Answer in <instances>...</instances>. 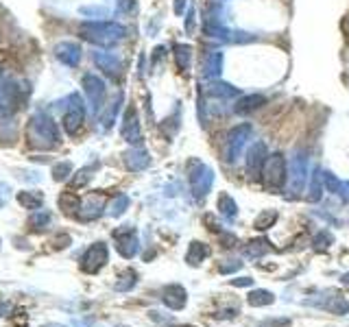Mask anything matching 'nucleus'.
I'll list each match as a JSON object with an SVG mask.
<instances>
[{
    "instance_id": "1",
    "label": "nucleus",
    "mask_w": 349,
    "mask_h": 327,
    "mask_svg": "<svg viewBox=\"0 0 349 327\" xmlns=\"http://www.w3.org/2000/svg\"><path fill=\"white\" fill-rule=\"evenodd\" d=\"M28 135H31V142L38 149H50L59 142V133H57L55 122L44 114H35L31 118V125H28Z\"/></svg>"
},
{
    "instance_id": "2",
    "label": "nucleus",
    "mask_w": 349,
    "mask_h": 327,
    "mask_svg": "<svg viewBox=\"0 0 349 327\" xmlns=\"http://www.w3.org/2000/svg\"><path fill=\"white\" fill-rule=\"evenodd\" d=\"M105 262H107V246L103 242H96L83 253L81 268L85 273H96L100 266H105Z\"/></svg>"
},
{
    "instance_id": "3",
    "label": "nucleus",
    "mask_w": 349,
    "mask_h": 327,
    "mask_svg": "<svg viewBox=\"0 0 349 327\" xmlns=\"http://www.w3.org/2000/svg\"><path fill=\"white\" fill-rule=\"evenodd\" d=\"M55 55H57V59H61L63 63H68V65H77L79 57H81V55H79V46H75V44H70V42L57 44Z\"/></svg>"
},
{
    "instance_id": "4",
    "label": "nucleus",
    "mask_w": 349,
    "mask_h": 327,
    "mask_svg": "<svg viewBox=\"0 0 349 327\" xmlns=\"http://www.w3.org/2000/svg\"><path fill=\"white\" fill-rule=\"evenodd\" d=\"M81 122H83V107L77 103V107H72L70 112L65 114V118H63L65 131H68V133H77L79 127H81Z\"/></svg>"
},
{
    "instance_id": "5",
    "label": "nucleus",
    "mask_w": 349,
    "mask_h": 327,
    "mask_svg": "<svg viewBox=\"0 0 349 327\" xmlns=\"http://www.w3.org/2000/svg\"><path fill=\"white\" fill-rule=\"evenodd\" d=\"M184 297H186V293L179 286H170V288L164 290V301L168 303V305H172V308H181V305H184V301H186Z\"/></svg>"
},
{
    "instance_id": "6",
    "label": "nucleus",
    "mask_w": 349,
    "mask_h": 327,
    "mask_svg": "<svg viewBox=\"0 0 349 327\" xmlns=\"http://www.w3.org/2000/svg\"><path fill=\"white\" fill-rule=\"evenodd\" d=\"M18 203L26 209H40L42 207V194L40 192H20Z\"/></svg>"
},
{
    "instance_id": "7",
    "label": "nucleus",
    "mask_w": 349,
    "mask_h": 327,
    "mask_svg": "<svg viewBox=\"0 0 349 327\" xmlns=\"http://www.w3.org/2000/svg\"><path fill=\"white\" fill-rule=\"evenodd\" d=\"M50 221H53L50 212H46V209H35V214L31 216L28 225H31L33 229H44V227H48V225H50Z\"/></svg>"
},
{
    "instance_id": "8",
    "label": "nucleus",
    "mask_w": 349,
    "mask_h": 327,
    "mask_svg": "<svg viewBox=\"0 0 349 327\" xmlns=\"http://www.w3.org/2000/svg\"><path fill=\"white\" fill-rule=\"evenodd\" d=\"M59 205L65 214H70V212H75V209L79 207V199L77 196H70V194H63L61 199H59Z\"/></svg>"
},
{
    "instance_id": "9",
    "label": "nucleus",
    "mask_w": 349,
    "mask_h": 327,
    "mask_svg": "<svg viewBox=\"0 0 349 327\" xmlns=\"http://www.w3.org/2000/svg\"><path fill=\"white\" fill-rule=\"evenodd\" d=\"M135 283V273L133 271H127L125 275L120 277V281L116 283V290H131Z\"/></svg>"
},
{
    "instance_id": "10",
    "label": "nucleus",
    "mask_w": 349,
    "mask_h": 327,
    "mask_svg": "<svg viewBox=\"0 0 349 327\" xmlns=\"http://www.w3.org/2000/svg\"><path fill=\"white\" fill-rule=\"evenodd\" d=\"M53 174H55V179H57V181L65 179V177L70 174V164H57L55 168H53Z\"/></svg>"
},
{
    "instance_id": "11",
    "label": "nucleus",
    "mask_w": 349,
    "mask_h": 327,
    "mask_svg": "<svg viewBox=\"0 0 349 327\" xmlns=\"http://www.w3.org/2000/svg\"><path fill=\"white\" fill-rule=\"evenodd\" d=\"M53 244H55V249H63L65 244H70V238L68 236H59V238L53 240Z\"/></svg>"
},
{
    "instance_id": "12",
    "label": "nucleus",
    "mask_w": 349,
    "mask_h": 327,
    "mask_svg": "<svg viewBox=\"0 0 349 327\" xmlns=\"http://www.w3.org/2000/svg\"><path fill=\"white\" fill-rule=\"evenodd\" d=\"M13 323H16V325H26V314H24V312H16Z\"/></svg>"
},
{
    "instance_id": "13",
    "label": "nucleus",
    "mask_w": 349,
    "mask_h": 327,
    "mask_svg": "<svg viewBox=\"0 0 349 327\" xmlns=\"http://www.w3.org/2000/svg\"><path fill=\"white\" fill-rule=\"evenodd\" d=\"M11 312V303L9 301H0V316H7Z\"/></svg>"
},
{
    "instance_id": "14",
    "label": "nucleus",
    "mask_w": 349,
    "mask_h": 327,
    "mask_svg": "<svg viewBox=\"0 0 349 327\" xmlns=\"http://www.w3.org/2000/svg\"><path fill=\"white\" fill-rule=\"evenodd\" d=\"M5 201H7V186H0V207L5 205Z\"/></svg>"
},
{
    "instance_id": "15",
    "label": "nucleus",
    "mask_w": 349,
    "mask_h": 327,
    "mask_svg": "<svg viewBox=\"0 0 349 327\" xmlns=\"http://www.w3.org/2000/svg\"><path fill=\"white\" fill-rule=\"evenodd\" d=\"M42 327H63V325H57V323H48V325H42Z\"/></svg>"
}]
</instances>
